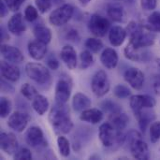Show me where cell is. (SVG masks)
<instances>
[{"instance_id":"cell-1","label":"cell","mask_w":160,"mask_h":160,"mask_svg":"<svg viewBox=\"0 0 160 160\" xmlns=\"http://www.w3.org/2000/svg\"><path fill=\"white\" fill-rule=\"evenodd\" d=\"M49 122L52 128V130L58 136L68 134L73 128L69 109L66 104L55 102L50 111Z\"/></svg>"},{"instance_id":"cell-2","label":"cell","mask_w":160,"mask_h":160,"mask_svg":"<svg viewBox=\"0 0 160 160\" xmlns=\"http://www.w3.org/2000/svg\"><path fill=\"white\" fill-rule=\"evenodd\" d=\"M25 73L38 84L44 85L51 82V73L49 69L39 63H27L25 65Z\"/></svg>"},{"instance_id":"cell-3","label":"cell","mask_w":160,"mask_h":160,"mask_svg":"<svg viewBox=\"0 0 160 160\" xmlns=\"http://www.w3.org/2000/svg\"><path fill=\"white\" fill-rule=\"evenodd\" d=\"M111 85L108 76L104 70L97 71L91 81V89L98 98L104 97L110 91Z\"/></svg>"},{"instance_id":"cell-4","label":"cell","mask_w":160,"mask_h":160,"mask_svg":"<svg viewBox=\"0 0 160 160\" xmlns=\"http://www.w3.org/2000/svg\"><path fill=\"white\" fill-rule=\"evenodd\" d=\"M73 7L69 4H64L55 8L49 16V22L54 26H62L68 22L73 15Z\"/></svg>"},{"instance_id":"cell-5","label":"cell","mask_w":160,"mask_h":160,"mask_svg":"<svg viewBox=\"0 0 160 160\" xmlns=\"http://www.w3.org/2000/svg\"><path fill=\"white\" fill-rule=\"evenodd\" d=\"M111 27L110 21L99 15V14H93L88 22V28L89 31L97 38L104 37L109 31Z\"/></svg>"},{"instance_id":"cell-6","label":"cell","mask_w":160,"mask_h":160,"mask_svg":"<svg viewBox=\"0 0 160 160\" xmlns=\"http://www.w3.org/2000/svg\"><path fill=\"white\" fill-rule=\"evenodd\" d=\"M72 90V82L69 76H62L58 80L55 85L54 98L55 102L66 104L71 95Z\"/></svg>"},{"instance_id":"cell-7","label":"cell","mask_w":160,"mask_h":160,"mask_svg":"<svg viewBox=\"0 0 160 160\" xmlns=\"http://www.w3.org/2000/svg\"><path fill=\"white\" fill-rule=\"evenodd\" d=\"M156 104V99L149 95H134L131 96L129 100V105L134 114L144 109H152Z\"/></svg>"},{"instance_id":"cell-8","label":"cell","mask_w":160,"mask_h":160,"mask_svg":"<svg viewBox=\"0 0 160 160\" xmlns=\"http://www.w3.org/2000/svg\"><path fill=\"white\" fill-rule=\"evenodd\" d=\"M25 140L27 144L35 149L47 146V141L45 140L43 131L38 127H31L26 132Z\"/></svg>"},{"instance_id":"cell-9","label":"cell","mask_w":160,"mask_h":160,"mask_svg":"<svg viewBox=\"0 0 160 160\" xmlns=\"http://www.w3.org/2000/svg\"><path fill=\"white\" fill-rule=\"evenodd\" d=\"M132 157L138 160H148L150 158V151L147 143L142 141V137L135 139L129 143Z\"/></svg>"},{"instance_id":"cell-10","label":"cell","mask_w":160,"mask_h":160,"mask_svg":"<svg viewBox=\"0 0 160 160\" xmlns=\"http://www.w3.org/2000/svg\"><path fill=\"white\" fill-rule=\"evenodd\" d=\"M125 81L135 90H141L144 84V74L137 68H129L125 71Z\"/></svg>"},{"instance_id":"cell-11","label":"cell","mask_w":160,"mask_h":160,"mask_svg":"<svg viewBox=\"0 0 160 160\" xmlns=\"http://www.w3.org/2000/svg\"><path fill=\"white\" fill-rule=\"evenodd\" d=\"M98 137L103 146L112 147L116 142V130L110 122L104 123L99 128Z\"/></svg>"},{"instance_id":"cell-12","label":"cell","mask_w":160,"mask_h":160,"mask_svg":"<svg viewBox=\"0 0 160 160\" xmlns=\"http://www.w3.org/2000/svg\"><path fill=\"white\" fill-rule=\"evenodd\" d=\"M30 121V116L22 112H14L9 115L8 126L16 132H22Z\"/></svg>"},{"instance_id":"cell-13","label":"cell","mask_w":160,"mask_h":160,"mask_svg":"<svg viewBox=\"0 0 160 160\" xmlns=\"http://www.w3.org/2000/svg\"><path fill=\"white\" fill-rule=\"evenodd\" d=\"M18 141L14 134L6 132L0 134V148L5 154L14 156L18 151Z\"/></svg>"},{"instance_id":"cell-14","label":"cell","mask_w":160,"mask_h":160,"mask_svg":"<svg viewBox=\"0 0 160 160\" xmlns=\"http://www.w3.org/2000/svg\"><path fill=\"white\" fill-rule=\"evenodd\" d=\"M0 52L4 60L13 63V64H20L24 59L22 52L18 48L11 46V45L2 44L0 48Z\"/></svg>"},{"instance_id":"cell-15","label":"cell","mask_w":160,"mask_h":160,"mask_svg":"<svg viewBox=\"0 0 160 160\" xmlns=\"http://www.w3.org/2000/svg\"><path fill=\"white\" fill-rule=\"evenodd\" d=\"M155 43V36L151 33H145L144 30L129 38L128 44L135 48H147Z\"/></svg>"},{"instance_id":"cell-16","label":"cell","mask_w":160,"mask_h":160,"mask_svg":"<svg viewBox=\"0 0 160 160\" xmlns=\"http://www.w3.org/2000/svg\"><path fill=\"white\" fill-rule=\"evenodd\" d=\"M144 49L145 48H135L128 44L124 50V53L125 56L129 60L135 62H145L149 60L151 53Z\"/></svg>"},{"instance_id":"cell-17","label":"cell","mask_w":160,"mask_h":160,"mask_svg":"<svg viewBox=\"0 0 160 160\" xmlns=\"http://www.w3.org/2000/svg\"><path fill=\"white\" fill-rule=\"evenodd\" d=\"M0 69H1L2 77L6 79L7 81L15 82L20 79V76H21L20 69L13 63L3 60L1 61V64H0Z\"/></svg>"},{"instance_id":"cell-18","label":"cell","mask_w":160,"mask_h":160,"mask_svg":"<svg viewBox=\"0 0 160 160\" xmlns=\"http://www.w3.org/2000/svg\"><path fill=\"white\" fill-rule=\"evenodd\" d=\"M8 30L14 36H21L26 30L23 17L21 13L14 14L8 22Z\"/></svg>"},{"instance_id":"cell-19","label":"cell","mask_w":160,"mask_h":160,"mask_svg":"<svg viewBox=\"0 0 160 160\" xmlns=\"http://www.w3.org/2000/svg\"><path fill=\"white\" fill-rule=\"evenodd\" d=\"M61 59L68 69H74L77 67V52L70 45H66L62 48L60 53Z\"/></svg>"},{"instance_id":"cell-20","label":"cell","mask_w":160,"mask_h":160,"mask_svg":"<svg viewBox=\"0 0 160 160\" xmlns=\"http://www.w3.org/2000/svg\"><path fill=\"white\" fill-rule=\"evenodd\" d=\"M28 52L29 55L35 60H41L45 57L47 53V44L36 39L28 43Z\"/></svg>"},{"instance_id":"cell-21","label":"cell","mask_w":160,"mask_h":160,"mask_svg":"<svg viewBox=\"0 0 160 160\" xmlns=\"http://www.w3.org/2000/svg\"><path fill=\"white\" fill-rule=\"evenodd\" d=\"M118 54L112 48H106L100 55V62L108 69L115 68L118 64Z\"/></svg>"},{"instance_id":"cell-22","label":"cell","mask_w":160,"mask_h":160,"mask_svg":"<svg viewBox=\"0 0 160 160\" xmlns=\"http://www.w3.org/2000/svg\"><path fill=\"white\" fill-rule=\"evenodd\" d=\"M127 36L128 34L125 28H123L122 26H113L109 31L110 43L113 47H119L124 43Z\"/></svg>"},{"instance_id":"cell-23","label":"cell","mask_w":160,"mask_h":160,"mask_svg":"<svg viewBox=\"0 0 160 160\" xmlns=\"http://www.w3.org/2000/svg\"><path fill=\"white\" fill-rule=\"evenodd\" d=\"M80 119L83 122L97 125L100 123L103 119V112L98 109H87L83 112H82L80 115Z\"/></svg>"},{"instance_id":"cell-24","label":"cell","mask_w":160,"mask_h":160,"mask_svg":"<svg viewBox=\"0 0 160 160\" xmlns=\"http://www.w3.org/2000/svg\"><path fill=\"white\" fill-rule=\"evenodd\" d=\"M107 13L109 17L117 22H123L125 21V10L123 6L117 2L111 3L107 6Z\"/></svg>"},{"instance_id":"cell-25","label":"cell","mask_w":160,"mask_h":160,"mask_svg":"<svg viewBox=\"0 0 160 160\" xmlns=\"http://www.w3.org/2000/svg\"><path fill=\"white\" fill-rule=\"evenodd\" d=\"M92 105L91 99L82 93H77L72 99V107L76 112H83L89 109Z\"/></svg>"},{"instance_id":"cell-26","label":"cell","mask_w":160,"mask_h":160,"mask_svg":"<svg viewBox=\"0 0 160 160\" xmlns=\"http://www.w3.org/2000/svg\"><path fill=\"white\" fill-rule=\"evenodd\" d=\"M110 123L112 125L116 131H123L128 127L129 123V118L126 113L120 112L110 116Z\"/></svg>"},{"instance_id":"cell-27","label":"cell","mask_w":160,"mask_h":160,"mask_svg":"<svg viewBox=\"0 0 160 160\" xmlns=\"http://www.w3.org/2000/svg\"><path fill=\"white\" fill-rule=\"evenodd\" d=\"M135 116L138 119L140 128L142 129V131H143V133L146 131V128L151 124V122L153 120H155V118H156V115L154 112H147L144 110L141 111L138 113H135Z\"/></svg>"},{"instance_id":"cell-28","label":"cell","mask_w":160,"mask_h":160,"mask_svg":"<svg viewBox=\"0 0 160 160\" xmlns=\"http://www.w3.org/2000/svg\"><path fill=\"white\" fill-rule=\"evenodd\" d=\"M32 107L38 115H43L49 109V101L46 97L38 94L32 100Z\"/></svg>"},{"instance_id":"cell-29","label":"cell","mask_w":160,"mask_h":160,"mask_svg":"<svg viewBox=\"0 0 160 160\" xmlns=\"http://www.w3.org/2000/svg\"><path fill=\"white\" fill-rule=\"evenodd\" d=\"M33 33H34V37L36 38V39H38L45 44L50 43L52 40V32L46 26L38 25L34 28Z\"/></svg>"},{"instance_id":"cell-30","label":"cell","mask_w":160,"mask_h":160,"mask_svg":"<svg viewBox=\"0 0 160 160\" xmlns=\"http://www.w3.org/2000/svg\"><path fill=\"white\" fill-rule=\"evenodd\" d=\"M146 27L148 28V30H150L152 32H160L159 11H154L148 16Z\"/></svg>"},{"instance_id":"cell-31","label":"cell","mask_w":160,"mask_h":160,"mask_svg":"<svg viewBox=\"0 0 160 160\" xmlns=\"http://www.w3.org/2000/svg\"><path fill=\"white\" fill-rule=\"evenodd\" d=\"M57 146L59 153L62 157L68 158L70 154V143L68 140L63 135H59L57 138Z\"/></svg>"},{"instance_id":"cell-32","label":"cell","mask_w":160,"mask_h":160,"mask_svg":"<svg viewBox=\"0 0 160 160\" xmlns=\"http://www.w3.org/2000/svg\"><path fill=\"white\" fill-rule=\"evenodd\" d=\"M85 47L93 53H98L103 48V43L100 39L96 38H89L85 41Z\"/></svg>"},{"instance_id":"cell-33","label":"cell","mask_w":160,"mask_h":160,"mask_svg":"<svg viewBox=\"0 0 160 160\" xmlns=\"http://www.w3.org/2000/svg\"><path fill=\"white\" fill-rule=\"evenodd\" d=\"M12 110V103L9 98L6 97H1L0 98V116L1 118L8 117Z\"/></svg>"},{"instance_id":"cell-34","label":"cell","mask_w":160,"mask_h":160,"mask_svg":"<svg viewBox=\"0 0 160 160\" xmlns=\"http://www.w3.org/2000/svg\"><path fill=\"white\" fill-rule=\"evenodd\" d=\"M80 60H81V65L80 68L81 69H86L88 68L94 62V57L92 52L89 50L83 51L80 54Z\"/></svg>"},{"instance_id":"cell-35","label":"cell","mask_w":160,"mask_h":160,"mask_svg":"<svg viewBox=\"0 0 160 160\" xmlns=\"http://www.w3.org/2000/svg\"><path fill=\"white\" fill-rule=\"evenodd\" d=\"M21 93L27 100H33L38 95V90L33 85H31L29 83H24L22 85Z\"/></svg>"},{"instance_id":"cell-36","label":"cell","mask_w":160,"mask_h":160,"mask_svg":"<svg viewBox=\"0 0 160 160\" xmlns=\"http://www.w3.org/2000/svg\"><path fill=\"white\" fill-rule=\"evenodd\" d=\"M100 106H101L102 110L104 112H108L110 115L121 112V107L117 103H115V102H113L112 100H109V99L108 100H104L103 102H101Z\"/></svg>"},{"instance_id":"cell-37","label":"cell","mask_w":160,"mask_h":160,"mask_svg":"<svg viewBox=\"0 0 160 160\" xmlns=\"http://www.w3.org/2000/svg\"><path fill=\"white\" fill-rule=\"evenodd\" d=\"M150 141L152 143H157L160 140V121L153 122L150 125Z\"/></svg>"},{"instance_id":"cell-38","label":"cell","mask_w":160,"mask_h":160,"mask_svg":"<svg viewBox=\"0 0 160 160\" xmlns=\"http://www.w3.org/2000/svg\"><path fill=\"white\" fill-rule=\"evenodd\" d=\"M113 94L116 98H128L131 95V91L127 87L126 85L123 84H117L113 88Z\"/></svg>"},{"instance_id":"cell-39","label":"cell","mask_w":160,"mask_h":160,"mask_svg":"<svg viewBox=\"0 0 160 160\" xmlns=\"http://www.w3.org/2000/svg\"><path fill=\"white\" fill-rule=\"evenodd\" d=\"M24 18L28 22H34L38 18V11L33 6H27L24 10Z\"/></svg>"},{"instance_id":"cell-40","label":"cell","mask_w":160,"mask_h":160,"mask_svg":"<svg viewBox=\"0 0 160 160\" xmlns=\"http://www.w3.org/2000/svg\"><path fill=\"white\" fill-rule=\"evenodd\" d=\"M14 159L18 160H31L32 159V153L29 149L25 147H22L18 149L16 154L13 156Z\"/></svg>"},{"instance_id":"cell-41","label":"cell","mask_w":160,"mask_h":160,"mask_svg":"<svg viewBox=\"0 0 160 160\" xmlns=\"http://www.w3.org/2000/svg\"><path fill=\"white\" fill-rule=\"evenodd\" d=\"M37 8L42 14L48 12L52 8V0H35Z\"/></svg>"},{"instance_id":"cell-42","label":"cell","mask_w":160,"mask_h":160,"mask_svg":"<svg viewBox=\"0 0 160 160\" xmlns=\"http://www.w3.org/2000/svg\"><path fill=\"white\" fill-rule=\"evenodd\" d=\"M10 11H17L20 9L22 4L25 0H3Z\"/></svg>"},{"instance_id":"cell-43","label":"cell","mask_w":160,"mask_h":160,"mask_svg":"<svg viewBox=\"0 0 160 160\" xmlns=\"http://www.w3.org/2000/svg\"><path fill=\"white\" fill-rule=\"evenodd\" d=\"M141 6L144 10H153L157 7V0H141Z\"/></svg>"},{"instance_id":"cell-44","label":"cell","mask_w":160,"mask_h":160,"mask_svg":"<svg viewBox=\"0 0 160 160\" xmlns=\"http://www.w3.org/2000/svg\"><path fill=\"white\" fill-rule=\"evenodd\" d=\"M47 65L52 70H56L59 68V62L53 55H51L47 58Z\"/></svg>"},{"instance_id":"cell-45","label":"cell","mask_w":160,"mask_h":160,"mask_svg":"<svg viewBox=\"0 0 160 160\" xmlns=\"http://www.w3.org/2000/svg\"><path fill=\"white\" fill-rule=\"evenodd\" d=\"M153 89L155 91V93L160 97V75L155 76L154 80H153Z\"/></svg>"},{"instance_id":"cell-46","label":"cell","mask_w":160,"mask_h":160,"mask_svg":"<svg viewBox=\"0 0 160 160\" xmlns=\"http://www.w3.org/2000/svg\"><path fill=\"white\" fill-rule=\"evenodd\" d=\"M8 12V8L7 7L5 2L3 0H1L0 1V15H1V18L6 17Z\"/></svg>"},{"instance_id":"cell-47","label":"cell","mask_w":160,"mask_h":160,"mask_svg":"<svg viewBox=\"0 0 160 160\" xmlns=\"http://www.w3.org/2000/svg\"><path fill=\"white\" fill-rule=\"evenodd\" d=\"M68 38L70 39V40H74V39H77L78 38V33L76 30H71L68 34Z\"/></svg>"},{"instance_id":"cell-48","label":"cell","mask_w":160,"mask_h":160,"mask_svg":"<svg viewBox=\"0 0 160 160\" xmlns=\"http://www.w3.org/2000/svg\"><path fill=\"white\" fill-rule=\"evenodd\" d=\"M78 1H79L80 4H81L82 6H83V7L87 6V5L91 2V0H78Z\"/></svg>"},{"instance_id":"cell-49","label":"cell","mask_w":160,"mask_h":160,"mask_svg":"<svg viewBox=\"0 0 160 160\" xmlns=\"http://www.w3.org/2000/svg\"><path fill=\"white\" fill-rule=\"evenodd\" d=\"M115 2H127V3H132L134 0H112Z\"/></svg>"},{"instance_id":"cell-50","label":"cell","mask_w":160,"mask_h":160,"mask_svg":"<svg viewBox=\"0 0 160 160\" xmlns=\"http://www.w3.org/2000/svg\"><path fill=\"white\" fill-rule=\"evenodd\" d=\"M157 64H158V68H160V58H158V59L157 60Z\"/></svg>"}]
</instances>
